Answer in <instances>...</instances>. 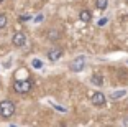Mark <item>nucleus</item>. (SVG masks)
Here are the masks:
<instances>
[{
  "instance_id": "f257e3e1",
  "label": "nucleus",
  "mask_w": 128,
  "mask_h": 127,
  "mask_svg": "<svg viewBox=\"0 0 128 127\" xmlns=\"http://www.w3.org/2000/svg\"><path fill=\"white\" fill-rule=\"evenodd\" d=\"M15 114V104L12 101H2L0 102V116L4 119H8Z\"/></svg>"
},
{
  "instance_id": "7ed1b4c3",
  "label": "nucleus",
  "mask_w": 128,
  "mask_h": 127,
  "mask_svg": "<svg viewBox=\"0 0 128 127\" xmlns=\"http://www.w3.org/2000/svg\"><path fill=\"white\" fill-rule=\"evenodd\" d=\"M84 66H86V58H84V56H79V58H76V60L71 63V69H72V71H76V73L82 71Z\"/></svg>"
},
{
  "instance_id": "2eb2a0df",
  "label": "nucleus",
  "mask_w": 128,
  "mask_h": 127,
  "mask_svg": "<svg viewBox=\"0 0 128 127\" xmlns=\"http://www.w3.org/2000/svg\"><path fill=\"white\" fill-rule=\"evenodd\" d=\"M34 20H36V22H41V20H43V15H38V17H36Z\"/></svg>"
},
{
  "instance_id": "6ab92c4d",
  "label": "nucleus",
  "mask_w": 128,
  "mask_h": 127,
  "mask_svg": "<svg viewBox=\"0 0 128 127\" xmlns=\"http://www.w3.org/2000/svg\"><path fill=\"white\" fill-rule=\"evenodd\" d=\"M0 2H4V0H0Z\"/></svg>"
},
{
  "instance_id": "0eeeda50",
  "label": "nucleus",
  "mask_w": 128,
  "mask_h": 127,
  "mask_svg": "<svg viewBox=\"0 0 128 127\" xmlns=\"http://www.w3.org/2000/svg\"><path fill=\"white\" fill-rule=\"evenodd\" d=\"M79 18L82 20L84 23H89L92 20V13L89 10H80V13H79Z\"/></svg>"
},
{
  "instance_id": "6e6552de",
  "label": "nucleus",
  "mask_w": 128,
  "mask_h": 127,
  "mask_svg": "<svg viewBox=\"0 0 128 127\" xmlns=\"http://www.w3.org/2000/svg\"><path fill=\"white\" fill-rule=\"evenodd\" d=\"M90 81H92V84H95V86H102V84H104V78H102L100 74H94L90 78Z\"/></svg>"
},
{
  "instance_id": "ddd939ff",
  "label": "nucleus",
  "mask_w": 128,
  "mask_h": 127,
  "mask_svg": "<svg viewBox=\"0 0 128 127\" xmlns=\"http://www.w3.org/2000/svg\"><path fill=\"white\" fill-rule=\"evenodd\" d=\"M31 64H33V68H36V69H40V68H43V63L38 58H34L33 61H31Z\"/></svg>"
},
{
  "instance_id": "39448f33",
  "label": "nucleus",
  "mask_w": 128,
  "mask_h": 127,
  "mask_svg": "<svg viewBox=\"0 0 128 127\" xmlns=\"http://www.w3.org/2000/svg\"><path fill=\"white\" fill-rule=\"evenodd\" d=\"M61 55H62V50L61 48H51L48 51V58H49V61H58L61 58Z\"/></svg>"
},
{
  "instance_id": "20e7f679",
  "label": "nucleus",
  "mask_w": 128,
  "mask_h": 127,
  "mask_svg": "<svg viewBox=\"0 0 128 127\" xmlns=\"http://www.w3.org/2000/svg\"><path fill=\"white\" fill-rule=\"evenodd\" d=\"M12 43L15 46H23L25 43H26V36L22 33V31H16L15 35H13V40H12Z\"/></svg>"
},
{
  "instance_id": "4468645a",
  "label": "nucleus",
  "mask_w": 128,
  "mask_h": 127,
  "mask_svg": "<svg viewBox=\"0 0 128 127\" xmlns=\"http://www.w3.org/2000/svg\"><path fill=\"white\" fill-rule=\"evenodd\" d=\"M105 23H107V18H102V20H98V23H97V25H98V26H104Z\"/></svg>"
},
{
  "instance_id": "dca6fc26",
  "label": "nucleus",
  "mask_w": 128,
  "mask_h": 127,
  "mask_svg": "<svg viewBox=\"0 0 128 127\" xmlns=\"http://www.w3.org/2000/svg\"><path fill=\"white\" fill-rule=\"evenodd\" d=\"M28 18H30L28 15H22V17H20V20H28Z\"/></svg>"
},
{
  "instance_id": "f8f14e48",
  "label": "nucleus",
  "mask_w": 128,
  "mask_h": 127,
  "mask_svg": "<svg viewBox=\"0 0 128 127\" xmlns=\"http://www.w3.org/2000/svg\"><path fill=\"white\" fill-rule=\"evenodd\" d=\"M5 26H7V17L0 13V28H5Z\"/></svg>"
},
{
  "instance_id": "a211bd4d",
  "label": "nucleus",
  "mask_w": 128,
  "mask_h": 127,
  "mask_svg": "<svg viewBox=\"0 0 128 127\" xmlns=\"http://www.w3.org/2000/svg\"><path fill=\"white\" fill-rule=\"evenodd\" d=\"M10 127H16V125H10Z\"/></svg>"
},
{
  "instance_id": "423d86ee",
  "label": "nucleus",
  "mask_w": 128,
  "mask_h": 127,
  "mask_svg": "<svg viewBox=\"0 0 128 127\" xmlns=\"http://www.w3.org/2000/svg\"><path fill=\"white\" fill-rule=\"evenodd\" d=\"M92 104L94 106H104L105 104V96L102 93H95V94H92Z\"/></svg>"
},
{
  "instance_id": "f3484780",
  "label": "nucleus",
  "mask_w": 128,
  "mask_h": 127,
  "mask_svg": "<svg viewBox=\"0 0 128 127\" xmlns=\"http://www.w3.org/2000/svg\"><path fill=\"white\" fill-rule=\"evenodd\" d=\"M125 124H126V125H128V119H125Z\"/></svg>"
},
{
  "instance_id": "1a4fd4ad",
  "label": "nucleus",
  "mask_w": 128,
  "mask_h": 127,
  "mask_svg": "<svg viewBox=\"0 0 128 127\" xmlns=\"http://www.w3.org/2000/svg\"><path fill=\"white\" fill-rule=\"evenodd\" d=\"M46 36H48V40H51V41H56L58 38H59V31H56V30H49Z\"/></svg>"
},
{
  "instance_id": "9d476101",
  "label": "nucleus",
  "mask_w": 128,
  "mask_h": 127,
  "mask_svg": "<svg viewBox=\"0 0 128 127\" xmlns=\"http://www.w3.org/2000/svg\"><path fill=\"white\" fill-rule=\"evenodd\" d=\"M95 5H97L98 10H105L107 5H108V0H95Z\"/></svg>"
},
{
  "instance_id": "9b49d317",
  "label": "nucleus",
  "mask_w": 128,
  "mask_h": 127,
  "mask_svg": "<svg viewBox=\"0 0 128 127\" xmlns=\"http://www.w3.org/2000/svg\"><path fill=\"white\" fill-rule=\"evenodd\" d=\"M125 94H126V91H113L112 94H110V97H112V99H120V97H123Z\"/></svg>"
},
{
  "instance_id": "f03ea898",
  "label": "nucleus",
  "mask_w": 128,
  "mask_h": 127,
  "mask_svg": "<svg viewBox=\"0 0 128 127\" xmlns=\"http://www.w3.org/2000/svg\"><path fill=\"white\" fill-rule=\"evenodd\" d=\"M13 89L20 94H26L31 91V82L30 81H25V79H18V81L13 82Z\"/></svg>"
}]
</instances>
